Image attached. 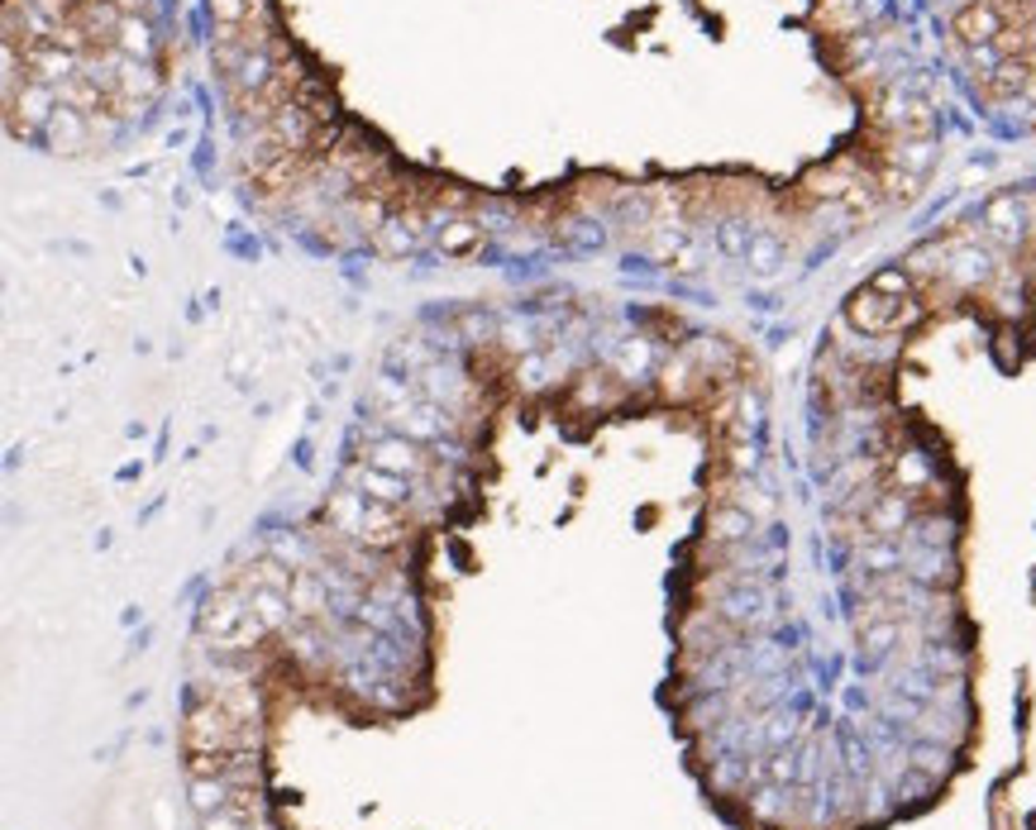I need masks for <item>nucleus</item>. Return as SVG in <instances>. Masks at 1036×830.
Here are the masks:
<instances>
[{
    "mask_svg": "<svg viewBox=\"0 0 1036 830\" xmlns=\"http://www.w3.org/2000/svg\"><path fill=\"white\" fill-rule=\"evenodd\" d=\"M325 521L363 549H397L406 539V511L373 502V496L353 492V487H339L330 502H325Z\"/></svg>",
    "mask_w": 1036,
    "mask_h": 830,
    "instance_id": "1",
    "label": "nucleus"
},
{
    "mask_svg": "<svg viewBox=\"0 0 1036 830\" xmlns=\"http://www.w3.org/2000/svg\"><path fill=\"white\" fill-rule=\"evenodd\" d=\"M196 626H201L206 640H216V650H254L258 640L268 635L264 626H258L254 606H248V592L244 587H220L211 597L201 601V616H196Z\"/></svg>",
    "mask_w": 1036,
    "mask_h": 830,
    "instance_id": "2",
    "label": "nucleus"
},
{
    "mask_svg": "<svg viewBox=\"0 0 1036 830\" xmlns=\"http://www.w3.org/2000/svg\"><path fill=\"white\" fill-rule=\"evenodd\" d=\"M912 301L908 296H888V292H874V287H864L846 301V320L860 329V335H894L898 325L912 320Z\"/></svg>",
    "mask_w": 1036,
    "mask_h": 830,
    "instance_id": "3",
    "label": "nucleus"
},
{
    "mask_svg": "<svg viewBox=\"0 0 1036 830\" xmlns=\"http://www.w3.org/2000/svg\"><path fill=\"white\" fill-rule=\"evenodd\" d=\"M58 101H62V96H58V86L24 77V86L5 101L10 135H15V139H30V135H38V129H48V120H54V110H58Z\"/></svg>",
    "mask_w": 1036,
    "mask_h": 830,
    "instance_id": "4",
    "label": "nucleus"
},
{
    "mask_svg": "<svg viewBox=\"0 0 1036 830\" xmlns=\"http://www.w3.org/2000/svg\"><path fill=\"white\" fill-rule=\"evenodd\" d=\"M983 234H989L999 248L1027 244V234H1032V201H1027V196H1017V191L993 196V201L983 206Z\"/></svg>",
    "mask_w": 1036,
    "mask_h": 830,
    "instance_id": "5",
    "label": "nucleus"
},
{
    "mask_svg": "<svg viewBox=\"0 0 1036 830\" xmlns=\"http://www.w3.org/2000/svg\"><path fill=\"white\" fill-rule=\"evenodd\" d=\"M363 458H369L373 468H383V472H397V478H426L430 468V454H426V444H416V440H406V434H383V440H373L369 449H363Z\"/></svg>",
    "mask_w": 1036,
    "mask_h": 830,
    "instance_id": "6",
    "label": "nucleus"
},
{
    "mask_svg": "<svg viewBox=\"0 0 1036 830\" xmlns=\"http://www.w3.org/2000/svg\"><path fill=\"white\" fill-rule=\"evenodd\" d=\"M1008 30V15L993 0H965L961 10L951 15V38L961 48H983V44H993Z\"/></svg>",
    "mask_w": 1036,
    "mask_h": 830,
    "instance_id": "7",
    "label": "nucleus"
},
{
    "mask_svg": "<svg viewBox=\"0 0 1036 830\" xmlns=\"http://www.w3.org/2000/svg\"><path fill=\"white\" fill-rule=\"evenodd\" d=\"M345 487H353V492H363V496H373V502L401 506V511H406V502H411V482L397 478V472L373 468L369 458H359V464L345 468Z\"/></svg>",
    "mask_w": 1036,
    "mask_h": 830,
    "instance_id": "8",
    "label": "nucleus"
},
{
    "mask_svg": "<svg viewBox=\"0 0 1036 830\" xmlns=\"http://www.w3.org/2000/svg\"><path fill=\"white\" fill-rule=\"evenodd\" d=\"M702 525H707V539H712V545L731 549V545H741V539H750L759 521L745 506H736V502H717L712 511H707Z\"/></svg>",
    "mask_w": 1036,
    "mask_h": 830,
    "instance_id": "9",
    "label": "nucleus"
},
{
    "mask_svg": "<svg viewBox=\"0 0 1036 830\" xmlns=\"http://www.w3.org/2000/svg\"><path fill=\"white\" fill-rule=\"evenodd\" d=\"M48 143H54V153H82L86 143H91V115L82 110H72L68 101H58V110H54V120H48Z\"/></svg>",
    "mask_w": 1036,
    "mask_h": 830,
    "instance_id": "10",
    "label": "nucleus"
},
{
    "mask_svg": "<svg viewBox=\"0 0 1036 830\" xmlns=\"http://www.w3.org/2000/svg\"><path fill=\"white\" fill-rule=\"evenodd\" d=\"M287 601H292V616L296 621H316V616L330 606V592H325V583L311 569H301L292 573V587H287Z\"/></svg>",
    "mask_w": 1036,
    "mask_h": 830,
    "instance_id": "11",
    "label": "nucleus"
},
{
    "mask_svg": "<svg viewBox=\"0 0 1036 830\" xmlns=\"http://www.w3.org/2000/svg\"><path fill=\"white\" fill-rule=\"evenodd\" d=\"M936 157H941L936 139H894V149H884L878 163H894V167H908V173L927 177L931 167H936Z\"/></svg>",
    "mask_w": 1036,
    "mask_h": 830,
    "instance_id": "12",
    "label": "nucleus"
},
{
    "mask_svg": "<svg viewBox=\"0 0 1036 830\" xmlns=\"http://www.w3.org/2000/svg\"><path fill=\"white\" fill-rule=\"evenodd\" d=\"M745 262H750L755 277H779V268L789 262V244H783L773 230L759 225L755 239H750V254H745Z\"/></svg>",
    "mask_w": 1036,
    "mask_h": 830,
    "instance_id": "13",
    "label": "nucleus"
},
{
    "mask_svg": "<svg viewBox=\"0 0 1036 830\" xmlns=\"http://www.w3.org/2000/svg\"><path fill=\"white\" fill-rule=\"evenodd\" d=\"M478 244H482V220H474V215H444V225H440V254L464 258V254H474Z\"/></svg>",
    "mask_w": 1036,
    "mask_h": 830,
    "instance_id": "14",
    "label": "nucleus"
},
{
    "mask_svg": "<svg viewBox=\"0 0 1036 830\" xmlns=\"http://www.w3.org/2000/svg\"><path fill=\"white\" fill-rule=\"evenodd\" d=\"M115 48H120L125 58L153 62V48H159V38H153V24L143 20V15H125L120 30H115Z\"/></svg>",
    "mask_w": 1036,
    "mask_h": 830,
    "instance_id": "15",
    "label": "nucleus"
},
{
    "mask_svg": "<svg viewBox=\"0 0 1036 830\" xmlns=\"http://www.w3.org/2000/svg\"><path fill=\"white\" fill-rule=\"evenodd\" d=\"M870 177H874L878 196H884V201H894V206L917 201V191H922V177L908 173V167H894V163H878Z\"/></svg>",
    "mask_w": 1036,
    "mask_h": 830,
    "instance_id": "16",
    "label": "nucleus"
},
{
    "mask_svg": "<svg viewBox=\"0 0 1036 830\" xmlns=\"http://www.w3.org/2000/svg\"><path fill=\"white\" fill-rule=\"evenodd\" d=\"M755 230L759 225H750V220L741 215V210H731V215H721L717 225H712V234H717V248L726 258H745L750 254V239H755Z\"/></svg>",
    "mask_w": 1036,
    "mask_h": 830,
    "instance_id": "17",
    "label": "nucleus"
},
{
    "mask_svg": "<svg viewBox=\"0 0 1036 830\" xmlns=\"http://www.w3.org/2000/svg\"><path fill=\"white\" fill-rule=\"evenodd\" d=\"M211 15H216L220 30H248L254 20H264L248 0H211Z\"/></svg>",
    "mask_w": 1036,
    "mask_h": 830,
    "instance_id": "18",
    "label": "nucleus"
},
{
    "mask_svg": "<svg viewBox=\"0 0 1036 830\" xmlns=\"http://www.w3.org/2000/svg\"><path fill=\"white\" fill-rule=\"evenodd\" d=\"M201 830H254V826H248L234 807H220V811H211V816H201Z\"/></svg>",
    "mask_w": 1036,
    "mask_h": 830,
    "instance_id": "19",
    "label": "nucleus"
}]
</instances>
